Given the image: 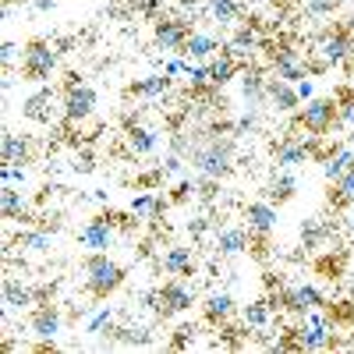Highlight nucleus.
Masks as SVG:
<instances>
[{
	"mask_svg": "<svg viewBox=\"0 0 354 354\" xmlns=\"http://www.w3.org/2000/svg\"><path fill=\"white\" fill-rule=\"evenodd\" d=\"M188 156H192V167H195L202 177H216V181H220V177H227V174L234 170V142L213 135V138L192 145Z\"/></svg>",
	"mask_w": 354,
	"mask_h": 354,
	"instance_id": "nucleus-1",
	"label": "nucleus"
},
{
	"mask_svg": "<svg viewBox=\"0 0 354 354\" xmlns=\"http://www.w3.org/2000/svg\"><path fill=\"white\" fill-rule=\"evenodd\" d=\"M121 283H124V266L106 259V252H93L85 259V287L93 298H106V294H113Z\"/></svg>",
	"mask_w": 354,
	"mask_h": 354,
	"instance_id": "nucleus-2",
	"label": "nucleus"
},
{
	"mask_svg": "<svg viewBox=\"0 0 354 354\" xmlns=\"http://www.w3.org/2000/svg\"><path fill=\"white\" fill-rule=\"evenodd\" d=\"M53 68H57V50H53L50 43L36 39V43L25 46V53H21V75H25L28 82H39V85L50 82Z\"/></svg>",
	"mask_w": 354,
	"mask_h": 354,
	"instance_id": "nucleus-3",
	"label": "nucleus"
},
{
	"mask_svg": "<svg viewBox=\"0 0 354 354\" xmlns=\"http://www.w3.org/2000/svg\"><path fill=\"white\" fill-rule=\"evenodd\" d=\"M96 110V88L82 82V78H71L68 88H64V103H61V113H64V121H85L88 113Z\"/></svg>",
	"mask_w": 354,
	"mask_h": 354,
	"instance_id": "nucleus-4",
	"label": "nucleus"
},
{
	"mask_svg": "<svg viewBox=\"0 0 354 354\" xmlns=\"http://www.w3.org/2000/svg\"><path fill=\"white\" fill-rule=\"evenodd\" d=\"M195 305V287L181 283V280H167L160 290H156V315L170 319V315H181Z\"/></svg>",
	"mask_w": 354,
	"mask_h": 354,
	"instance_id": "nucleus-5",
	"label": "nucleus"
},
{
	"mask_svg": "<svg viewBox=\"0 0 354 354\" xmlns=\"http://www.w3.org/2000/svg\"><path fill=\"white\" fill-rule=\"evenodd\" d=\"M333 121H340L337 117V100H308L305 110L298 113V128H305L312 135H326L333 128Z\"/></svg>",
	"mask_w": 354,
	"mask_h": 354,
	"instance_id": "nucleus-6",
	"label": "nucleus"
},
{
	"mask_svg": "<svg viewBox=\"0 0 354 354\" xmlns=\"http://www.w3.org/2000/svg\"><path fill=\"white\" fill-rule=\"evenodd\" d=\"M330 344H333V326L326 322L322 308L305 312V326H301V340H298V347H305V351H322V347H330Z\"/></svg>",
	"mask_w": 354,
	"mask_h": 354,
	"instance_id": "nucleus-7",
	"label": "nucleus"
},
{
	"mask_svg": "<svg viewBox=\"0 0 354 354\" xmlns=\"http://www.w3.org/2000/svg\"><path fill=\"white\" fill-rule=\"evenodd\" d=\"M245 223L255 238H270L277 230V205L273 202H248L245 205Z\"/></svg>",
	"mask_w": 354,
	"mask_h": 354,
	"instance_id": "nucleus-8",
	"label": "nucleus"
},
{
	"mask_svg": "<svg viewBox=\"0 0 354 354\" xmlns=\"http://www.w3.org/2000/svg\"><path fill=\"white\" fill-rule=\"evenodd\" d=\"M283 305H287L290 312L305 315V312H312V308H322V305H326V298H322V290H319L315 283H298V287H287V290H283Z\"/></svg>",
	"mask_w": 354,
	"mask_h": 354,
	"instance_id": "nucleus-9",
	"label": "nucleus"
},
{
	"mask_svg": "<svg viewBox=\"0 0 354 354\" xmlns=\"http://www.w3.org/2000/svg\"><path fill=\"white\" fill-rule=\"evenodd\" d=\"M78 238H82V245L88 252H106L113 245V220L110 216H93V220L82 227Z\"/></svg>",
	"mask_w": 354,
	"mask_h": 354,
	"instance_id": "nucleus-10",
	"label": "nucleus"
},
{
	"mask_svg": "<svg viewBox=\"0 0 354 354\" xmlns=\"http://www.w3.org/2000/svg\"><path fill=\"white\" fill-rule=\"evenodd\" d=\"M351 36L347 32H330V36H322L319 39V64L322 68H330V64H344L347 57H351Z\"/></svg>",
	"mask_w": 354,
	"mask_h": 354,
	"instance_id": "nucleus-11",
	"label": "nucleus"
},
{
	"mask_svg": "<svg viewBox=\"0 0 354 354\" xmlns=\"http://www.w3.org/2000/svg\"><path fill=\"white\" fill-rule=\"evenodd\" d=\"M21 113L28 117V121L50 124V121H53V88H50V85H39L36 93L21 103Z\"/></svg>",
	"mask_w": 354,
	"mask_h": 354,
	"instance_id": "nucleus-12",
	"label": "nucleus"
},
{
	"mask_svg": "<svg viewBox=\"0 0 354 354\" xmlns=\"http://www.w3.org/2000/svg\"><path fill=\"white\" fill-rule=\"evenodd\" d=\"M273 71H277V78H283V82H301V78L308 75L305 57H301L298 50H280V53H273Z\"/></svg>",
	"mask_w": 354,
	"mask_h": 354,
	"instance_id": "nucleus-13",
	"label": "nucleus"
},
{
	"mask_svg": "<svg viewBox=\"0 0 354 354\" xmlns=\"http://www.w3.org/2000/svg\"><path fill=\"white\" fill-rule=\"evenodd\" d=\"M266 100H270L273 110H280V113H290L294 106L301 103L298 88H294V82H283V78H273L270 85H266Z\"/></svg>",
	"mask_w": 354,
	"mask_h": 354,
	"instance_id": "nucleus-14",
	"label": "nucleus"
},
{
	"mask_svg": "<svg viewBox=\"0 0 354 354\" xmlns=\"http://www.w3.org/2000/svg\"><path fill=\"white\" fill-rule=\"evenodd\" d=\"M188 36L192 32H188L185 21H170V18H160L156 21V46H163V50H177V53H181Z\"/></svg>",
	"mask_w": 354,
	"mask_h": 354,
	"instance_id": "nucleus-15",
	"label": "nucleus"
},
{
	"mask_svg": "<svg viewBox=\"0 0 354 354\" xmlns=\"http://www.w3.org/2000/svg\"><path fill=\"white\" fill-rule=\"evenodd\" d=\"M32 333L36 337H43V340H53L57 333H61V326H64V319H61V312H57L53 305H43V308H36L32 312Z\"/></svg>",
	"mask_w": 354,
	"mask_h": 354,
	"instance_id": "nucleus-16",
	"label": "nucleus"
},
{
	"mask_svg": "<svg viewBox=\"0 0 354 354\" xmlns=\"http://www.w3.org/2000/svg\"><path fill=\"white\" fill-rule=\"evenodd\" d=\"M273 156H277V167H298V163H305L308 156H312V145L308 142H298V138H283L277 149H273Z\"/></svg>",
	"mask_w": 354,
	"mask_h": 354,
	"instance_id": "nucleus-17",
	"label": "nucleus"
},
{
	"mask_svg": "<svg viewBox=\"0 0 354 354\" xmlns=\"http://www.w3.org/2000/svg\"><path fill=\"white\" fill-rule=\"evenodd\" d=\"M202 312H205V319L209 322H227L234 312H238V301H234V294H227V290H216V294H209L205 298V305H202Z\"/></svg>",
	"mask_w": 354,
	"mask_h": 354,
	"instance_id": "nucleus-18",
	"label": "nucleus"
},
{
	"mask_svg": "<svg viewBox=\"0 0 354 354\" xmlns=\"http://www.w3.org/2000/svg\"><path fill=\"white\" fill-rule=\"evenodd\" d=\"M216 50H220L216 36H209V32H192V36L185 39V50H181V53L188 57V61H213Z\"/></svg>",
	"mask_w": 354,
	"mask_h": 354,
	"instance_id": "nucleus-19",
	"label": "nucleus"
},
{
	"mask_svg": "<svg viewBox=\"0 0 354 354\" xmlns=\"http://www.w3.org/2000/svg\"><path fill=\"white\" fill-rule=\"evenodd\" d=\"M259 28L255 25H241L238 32L230 36V43H227V53L230 57H238V61H245V57H252L255 50H259Z\"/></svg>",
	"mask_w": 354,
	"mask_h": 354,
	"instance_id": "nucleus-20",
	"label": "nucleus"
},
{
	"mask_svg": "<svg viewBox=\"0 0 354 354\" xmlns=\"http://www.w3.org/2000/svg\"><path fill=\"white\" fill-rule=\"evenodd\" d=\"M248 234L252 230H245V227H223V230H216V252L220 255H241L245 248H248Z\"/></svg>",
	"mask_w": 354,
	"mask_h": 354,
	"instance_id": "nucleus-21",
	"label": "nucleus"
},
{
	"mask_svg": "<svg viewBox=\"0 0 354 354\" xmlns=\"http://www.w3.org/2000/svg\"><path fill=\"white\" fill-rule=\"evenodd\" d=\"M0 294H4V308L8 312H21V308L32 305V298H36V294L28 290L18 277H4V290H0Z\"/></svg>",
	"mask_w": 354,
	"mask_h": 354,
	"instance_id": "nucleus-22",
	"label": "nucleus"
},
{
	"mask_svg": "<svg viewBox=\"0 0 354 354\" xmlns=\"http://www.w3.org/2000/svg\"><path fill=\"white\" fill-rule=\"evenodd\" d=\"M354 163V149H347V145H340L337 153H330L326 160H322V177H326L330 185H337L340 177L347 174V167Z\"/></svg>",
	"mask_w": 354,
	"mask_h": 354,
	"instance_id": "nucleus-23",
	"label": "nucleus"
},
{
	"mask_svg": "<svg viewBox=\"0 0 354 354\" xmlns=\"http://www.w3.org/2000/svg\"><path fill=\"white\" fill-rule=\"evenodd\" d=\"M0 213H4V220H25L28 216V202L15 185H4V192H0Z\"/></svg>",
	"mask_w": 354,
	"mask_h": 354,
	"instance_id": "nucleus-24",
	"label": "nucleus"
},
{
	"mask_svg": "<svg viewBox=\"0 0 354 354\" xmlns=\"http://www.w3.org/2000/svg\"><path fill=\"white\" fill-rule=\"evenodd\" d=\"M131 96H142V100H160L170 93V75H149V78H142L128 88Z\"/></svg>",
	"mask_w": 354,
	"mask_h": 354,
	"instance_id": "nucleus-25",
	"label": "nucleus"
},
{
	"mask_svg": "<svg viewBox=\"0 0 354 354\" xmlns=\"http://www.w3.org/2000/svg\"><path fill=\"white\" fill-rule=\"evenodd\" d=\"M163 270H167L170 277H188V273H195V255H192V248H170V252L163 255Z\"/></svg>",
	"mask_w": 354,
	"mask_h": 354,
	"instance_id": "nucleus-26",
	"label": "nucleus"
},
{
	"mask_svg": "<svg viewBox=\"0 0 354 354\" xmlns=\"http://www.w3.org/2000/svg\"><path fill=\"white\" fill-rule=\"evenodd\" d=\"M156 145H160V135H156L153 128H142V124H131V128H128V149H131L135 156L153 153Z\"/></svg>",
	"mask_w": 354,
	"mask_h": 354,
	"instance_id": "nucleus-27",
	"label": "nucleus"
},
{
	"mask_svg": "<svg viewBox=\"0 0 354 354\" xmlns=\"http://www.w3.org/2000/svg\"><path fill=\"white\" fill-rule=\"evenodd\" d=\"M163 209H167V202L153 192H142V195L131 198V213L142 216V220H156V216H163Z\"/></svg>",
	"mask_w": 354,
	"mask_h": 354,
	"instance_id": "nucleus-28",
	"label": "nucleus"
},
{
	"mask_svg": "<svg viewBox=\"0 0 354 354\" xmlns=\"http://www.w3.org/2000/svg\"><path fill=\"white\" fill-rule=\"evenodd\" d=\"M238 68H241V61H238V57H230L227 50L220 53V57H213V61H209V71H213V85L220 88V85H227L234 75H238Z\"/></svg>",
	"mask_w": 354,
	"mask_h": 354,
	"instance_id": "nucleus-29",
	"label": "nucleus"
},
{
	"mask_svg": "<svg viewBox=\"0 0 354 354\" xmlns=\"http://www.w3.org/2000/svg\"><path fill=\"white\" fill-rule=\"evenodd\" d=\"M209 18L216 25H234L241 18V4L238 0H209Z\"/></svg>",
	"mask_w": 354,
	"mask_h": 354,
	"instance_id": "nucleus-30",
	"label": "nucleus"
},
{
	"mask_svg": "<svg viewBox=\"0 0 354 354\" xmlns=\"http://www.w3.org/2000/svg\"><path fill=\"white\" fill-rule=\"evenodd\" d=\"M270 315H273L270 301H252V305H245V312H241V319H245V326H248V330H266Z\"/></svg>",
	"mask_w": 354,
	"mask_h": 354,
	"instance_id": "nucleus-31",
	"label": "nucleus"
},
{
	"mask_svg": "<svg viewBox=\"0 0 354 354\" xmlns=\"http://www.w3.org/2000/svg\"><path fill=\"white\" fill-rule=\"evenodd\" d=\"M4 163H28V142L15 131H4Z\"/></svg>",
	"mask_w": 354,
	"mask_h": 354,
	"instance_id": "nucleus-32",
	"label": "nucleus"
},
{
	"mask_svg": "<svg viewBox=\"0 0 354 354\" xmlns=\"http://www.w3.org/2000/svg\"><path fill=\"white\" fill-rule=\"evenodd\" d=\"M11 245L21 248V252H50V234L46 230H25V234H18Z\"/></svg>",
	"mask_w": 354,
	"mask_h": 354,
	"instance_id": "nucleus-33",
	"label": "nucleus"
},
{
	"mask_svg": "<svg viewBox=\"0 0 354 354\" xmlns=\"http://www.w3.org/2000/svg\"><path fill=\"white\" fill-rule=\"evenodd\" d=\"M266 85H270V82H266L259 71H248V75L241 78V96H245L248 103H262V100H266Z\"/></svg>",
	"mask_w": 354,
	"mask_h": 354,
	"instance_id": "nucleus-34",
	"label": "nucleus"
},
{
	"mask_svg": "<svg viewBox=\"0 0 354 354\" xmlns=\"http://www.w3.org/2000/svg\"><path fill=\"white\" fill-rule=\"evenodd\" d=\"M294 188H298V177L294 174H280V177H273V185H270V202H287V198H294Z\"/></svg>",
	"mask_w": 354,
	"mask_h": 354,
	"instance_id": "nucleus-35",
	"label": "nucleus"
},
{
	"mask_svg": "<svg viewBox=\"0 0 354 354\" xmlns=\"http://www.w3.org/2000/svg\"><path fill=\"white\" fill-rule=\"evenodd\" d=\"M337 205H347V202H354V163L347 167V174L337 181Z\"/></svg>",
	"mask_w": 354,
	"mask_h": 354,
	"instance_id": "nucleus-36",
	"label": "nucleus"
},
{
	"mask_svg": "<svg viewBox=\"0 0 354 354\" xmlns=\"http://www.w3.org/2000/svg\"><path fill=\"white\" fill-rule=\"evenodd\" d=\"M121 344H135V347H145V344H153V333L145 330V326H128V330H121V337H117Z\"/></svg>",
	"mask_w": 354,
	"mask_h": 354,
	"instance_id": "nucleus-37",
	"label": "nucleus"
},
{
	"mask_svg": "<svg viewBox=\"0 0 354 354\" xmlns=\"http://www.w3.org/2000/svg\"><path fill=\"white\" fill-rule=\"evenodd\" d=\"M337 8H340V0H305V11H308V15H315V18L333 15Z\"/></svg>",
	"mask_w": 354,
	"mask_h": 354,
	"instance_id": "nucleus-38",
	"label": "nucleus"
},
{
	"mask_svg": "<svg viewBox=\"0 0 354 354\" xmlns=\"http://www.w3.org/2000/svg\"><path fill=\"white\" fill-rule=\"evenodd\" d=\"M337 117H340L344 124L354 128V93H344V96L337 100Z\"/></svg>",
	"mask_w": 354,
	"mask_h": 354,
	"instance_id": "nucleus-39",
	"label": "nucleus"
},
{
	"mask_svg": "<svg viewBox=\"0 0 354 354\" xmlns=\"http://www.w3.org/2000/svg\"><path fill=\"white\" fill-rule=\"evenodd\" d=\"M110 322H113V312L110 308H100L93 319H88V330L85 333H103V330H110Z\"/></svg>",
	"mask_w": 354,
	"mask_h": 354,
	"instance_id": "nucleus-40",
	"label": "nucleus"
},
{
	"mask_svg": "<svg viewBox=\"0 0 354 354\" xmlns=\"http://www.w3.org/2000/svg\"><path fill=\"white\" fill-rule=\"evenodd\" d=\"M0 177H4V185H25V167H18V163H4V170H0Z\"/></svg>",
	"mask_w": 354,
	"mask_h": 354,
	"instance_id": "nucleus-41",
	"label": "nucleus"
},
{
	"mask_svg": "<svg viewBox=\"0 0 354 354\" xmlns=\"http://www.w3.org/2000/svg\"><path fill=\"white\" fill-rule=\"evenodd\" d=\"M181 170H185V160H181V153H170V156L163 160V174H167V177L181 174Z\"/></svg>",
	"mask_w": 354,
	"mask_h": 354,
	"instance_id": "nucleus-42",
	"label": "nucleus"
},
{
	"mask_svg": "<svg viewBox=\"0 0 354 354\" xmlns=\"http://www.w3.org/2000/svg\"><path fill=\"white\" fill-rule=\"evenodd\" d=\"M0 61H4V68L11 71V64L18 61V43H11V39H8V43H4V53H0Z\"/></svg>",
	"mask_w": 354,
	"mask_h": 354,
	"instance_id": "nucleus-43",
	"label": "nucleus"
},
{
	"mask_svg": "<svg viewBox=\"0 0 354 354\" xmlns=\"http://www.w3.org/2000/svg\"><path fill=\"white\" fill-rule=\"evenodd\" d=\"M294 88H298V96H301L305 103H308V100H312V93H315V85H312V78H308V75H305L301 82H294Z\"/></svg>",
	"mask_w": 354,
	"mask_h": 354,
	"instance_id": "nucleus-44",
	"label": "nucleus"
},
{
	"mask_svg": "<svg viewBox=\"0 0 354 354\" xmlns=\"http://www.w3.org/2000/svg\"><path fill=\"white\" fill-rule=\"evenodd\" d=\"M301 234H305V241H308V245H315V241L322 238V227L312 220V223H305V227H301Z\"/></svg>",
	"mask_w": 354,
	"mask_h": 354,
	"instance_id": "nucleus-45",
	"label": "nucleus"
},
{
	"mask_svg": "<svg viewBox=\"0 0 354 354\" xmlns=\"http://www.w3.org/2000/svg\"><path fill=\"white\" fill-rule=\"evenodd\" d=\"M234 128H238V131H255V128H259V117H255V113H245Z\"/></svg>",
	"mask_w": 354,
	"mask_h": 354,
	"instance_id": "nucleus-46",
	"label": "nucleus"
},
{
	"mask_svg": "<svg viewBox=\"0 0 354 354\" xmlns=\"http://www.w3.org/2000/svg\"><path fill=\"white\" fill-rule=\"evenodd\" d=\"M205 227H209V220H195V223H188V230L195 234V238H202V234H205Z\"/></svg>",
	"mask_w": 354,
	"mask_h": 354,
	"instance_id": "nucleus-47",
	"label": "nucleus"
},
{
	"mask_svg": "<svg viewBox=\"0 0 354 354\" xmlns=\"http://www.w3.org/2000/svg\"><path fill=\"white\" fill-rule=\"evenodd\" d=\"M53 4H57V0H32L36 11H53Z\"/></svg>",
	"mask_w": 354,
	"mask_h": 354,
	"instance_id": "nucleus-48",
	"label": "nucleus"
},
{
	"mask_svg": "<svg viewBox=\"0 0 354 354\" xmlns=\"http://www.w3.org/2000/svg\"><path fill=\"white\" fill-rule=\"evenodd\" d=\"M177 4H185V8H188V4H192V8H195V0H177Z\"/></svg>",
	"mask_w": 354,
	"mask_h": 354,
	"instance_id": "nucleus-49",
	"label": "nucleus"
}]
</instances>
